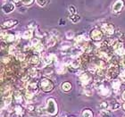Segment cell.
<instances>
[{
    "label": "cell",
    "instance_id": "6da1fadb",
    "mask_svg": "<svg viewBox=\"0 0 125 117\" xmlns=\"http://www.w3.org/2000/svg\"><path fill=\"white\" fill-rule=\"evenodd\" d=\"M46 109H47V115H51V116H55L57 115L58 106L55 98L49 97V98L47 99V101H46Z\"/></svg>",
    "mask_w": 125,
    "mask_h": 117
},
{
    "label": "cell",
    "instance_id": "7a4b0ae2",
    "mask_svg": "<svg viewBox=\"0 0 125 117\" xmlns=\"http://www.w3.org/2000/svg\"><path fill=\"white\" fill-rule=\"evenodd\" d=\"M55 88V84L50 79L48 78H42L40 81V88L44 92H50Z\"/></svg>",
    "mask_w": 125,
    "mask_h": 117
},
{
    "label": "cell",
    "instance_id": "3957f363",
    "mask_svg": "<svg viewBox=\"0 0 125 117\" xmlns=\"http://www.w3.org/2000/svg\"><path fill=\"white\" fill-rule=\"evenodd\" d=\"M79 81H80V83L84 87H88L90 85V83L92 82V76L90 73H87V72H84V73H81L80 76H79Z\"/></svg>",
    "mask_w": 125,
    "mask_h": 117
},
{
    "label": "cell",
    "instance_id": "277c9868",
    "mask_svg": "<svg viewBox=\"0 0 125 117\" xmlns=\"http://www.w3.org/2000/svg\"><path fill=\"white\" fill-rule=\"evenodd\" d=\"M100 30L103 31V33L106 34V35H108V36H112V35H114L115 32L114 24L108 23V22L102 23L101 26H100Z\"/></svg>",
    "mask_w": 125,
    "mask_h": 117
},
{
    "label": "cell",
    "instance_id": "5b68a950",
    "mask_svg": "<svg viewBox=\"0 0 125 117\" xmlns=\"http://www.w3.org/2000/svg\"><path fill=\"white\" fill-rule=\"evenodd\" d=\"M103 36H104V33L101 30L99 29H93L90 31V33H89V38L91 40L93 41H100L103 39Z\"/></svg>",
    "mask_w": 125,
    "mask_h": 117
},
{
    "label": "cell",
    "instance_id": "8992f818",
    "mask_svg": "<svg viewBox=\"0 0 125 117\" xmlns=\"http://www.w3.org/2000/svg\"><path fill=\"white\" fill-rule=\"evenodd\" d=\"M125 6L124 0H115L112 5V11L114 13H121Z\"/></svg>",
    "mask_w": 125,
    "mask_h": 117
},
{
    "label": "cell",
    "instance_id": "52a82bcc",
    "mask_svg": "<svg viewBox=\"0 0 125 117\" xmlns=\"http://www.w3.org/2000/svg\"><path fill=\"white\" fill-rule=\"evenodd\" d=\"M96 55L99 59L103 60V61H104V62H109L110 60H111V58H112V55H110L109 53L106 52V51H104V50H102V49L96 50Z\"/></svg>",
    "mask_w": 125,
    "mask_h": 117
},
{
    "label": "cell",
    "instance_id": "ba28073f",
    "mask_svg": "<svg viewBox=\"0 0 125 117\" xmlns=\"http://www.w3.org/2000/svg\"><path fill=\"white\" fill-rule=\"evenodd\" d=\"M57 61V57L55 54H49V55H46L43 59H42V62L44 63L45 65H49L51 64H53L54 62H56Z\"/></svg>",
    "mask_w": 125,
    "mask_h": 117
},
{
    "label": "cell",
    "instance_id": "9c48e42d",
    "mask_svg": "<svg viewBox=\"0 0 125 117\" xmlns=\"http://www.w3.org/2000/svg\"><path fill=\"white\" fill-rule=\"evenodd\" d=\"M18 24V21L15 19H11V20H7L3 22L2 24V29H12L14 26H16Z\"/></svg>",
    "mask_w": 125,
    "mask_h": 117
},
{
    "label": "cell",
    "instance_id": "30bf717a",
    "mask_svg": "<svg viewBox=\"0 0 125 117\" xmlns=\"http://www.w3.org/2000/svg\"><path fill=\"white\" fill-rule=\"evenodd\" d=\"M39 84L37 81H29V83H28V87H27V90L31 91L32 93H34L36 95L38 92H39Z\"/></svg>",
    "mask_w": 125,
    "mask_h": 117
},
{
    "label": "cell",
    "instance_id": "8fae6325",
    "mask_svg": "<svg viewBox=\"0 0 125 117\" xmlns=\"http://www.w3.org/2000/svg\"><path fill=\"white\" fill-rule=\"evenodd\" d=\"M14 5H13V3L11 2H6V3H4L2 5V10L3 12L5 13H12L13 10H14Z\"/></svg>",
    "mask_w": 125,
    "mask_h": 117
},
{
    "label": "cell",
    "instance_id": "7c38bea8",
    "mask_svg": "<svg viewBox=\"0 0 125 117\" xmlns=\"http://www.w3.org/2000/svg\"><path fill=\"white\" fill-rule=\"evenodd\" d=\"M13 99H14V102L18 105L22 104L23 101L25 100L24 99V96H22V94L21 93L20 90L14 91V93H13Z\"/></svg>",
    "mask_w": 125,
    "mask_h": 117
},
{
    "label": "cell",
    "instance_id": "4fadbf2b",
    "mask_svg": "<svg viewBox=\"0 0 125 117\" xmlns=\"http://www.w3.org/2000/svg\"><path fill=\"white\" fill-rule=\"evenodd\" d=\"M35 98H36L35 94L32 93V92H31V91H29V90L25 91V93H24V99H25V101H26L28 104L34 103Z\"/></svg>",
    "mask_w": 125,
    "mask_h": 117
},
{
    "label": "cell",
    "instance_id": "5bb4252c",
    "mask_svg": "<svg viewBox=\"0 0 125 117\" xmlns=\"http://www.w3.org/2000/svg\"><path fill=\"white\" fill-rule=\"evenodd\" d=\"M13 114L14 117H21L24 115V108L21 106V105H17L14 106V110H13Z\"/></svg>",
    "mask_w": 125,
    "mask_h": 117
},
{
    "label": "cell",
    "instance_id": "9a60e30c",
    "mask_svg": "<svg viewBox=\"0 0 125 117\" xmlns=\"http://www.w3.org/2000/svg\"><path fill=\"white\" fill-rule=\"evenodd\" d=\"M81 50H82V52L84 53V54H89V53H90L92 51V49H93V46H92L89 42L87 41L85 44H83V46L81 47Z\"/></svg>",
    "mask_w": 125,
    "mask_h": 117
},
{
    "label": "cell",
    "instance_id": "2e32d148",
    "mask_svg": "<svg viewBox=\"0 0 125 117\" xmlns=\"http://www.w3.org/2000/svg\"><path fill=\"white\" fill-rule=\"evenodd\" d=\"M112 88L115 93H118L121 88V81L118 79H115L112 81Z\"/></svg>",
    "mask_w": 125,
    "mask_h": 117
},
{
    "label": "cell",
    "instance_id": "e0dca14e",
    "mask_svg": "<svg viewBox=\"0 0 125 117\" xmlns=\"http://www.w3.org/2000/svg\"><path fill=\"white\" fill-rule=\"evenodd\" d=\"M72 88H73L72 84L70 82H68V81H64V82H62L61 84V89L62 91H64V92H69V91L72 90Z\"/></svg>",
    "mask_w": 125,
    "mask_h": 117
},
{
    "label": "cell",
    "instance_id": "ac0fdd59",
    "mask_svg": "<svg viewBox=\"0 0 125 117\" xmlns=\"http://www.w3.org/2000/svg\"><path fill=\"white\" fill-rule=\"evenodd\" d=\"M121 107V102L116 101V100H112L110 102V107L109 109H111L112 111H115V110L119 109Z\"/></svg>",
    "mask_w": 125,
    "mask_h": 117
},
{
    "label": "cell",
    "instance_id": "d6986e66",
    "mask_svg": "<svg viewBox=\"0 0 125 117\" xmlns=\"http://www.w3.org/2000/svg\"><path fill=\"white\" fill-rule=\"evenodd\" d=\"M30 64L32 65H34V66H37V65L39 64V63H40V59H39V55H32L31 58H30Z\"/></svg>",
    "mask_w": 125,
    "mask_h": 117
},
{
    "label": "cell",
    "instance_id": "ffe728a7",
    "mask_svg": "<svg viewBox=\"0 0 125 117\" xmlns=\"http://www.w3.org/2000/svg\"><path fill=\"white\" fill-rule=\"evenodd\" d=\"M99 116L100 117H116L111 111L109 110H101L99 112Z\"/></svg>",
    "mask_w": 125,
    "mask_h": 117
},
{
    "label": "cell",
    "instance_id": "44dd1931",
    "mask_svg": "<svg viewBox=\"0 0 125 117\" xmlns=\"http://www.w3.org/2000/svg\"><path fill=\"white\" fill-rule=\"evenodd\" d=\"M65 72V64L63 63H58L56 64V73L58 74H62Z\"/></svg>",
    "mask_w": 125,
    "mask_h": 117
},
{
    "label": "cell",
    "instance_id": "7402d4cb",
    "mask_svg": "<svg viewBox=\"0 0 125 117\" xmlns=\"http://www.w3.org/2000/svg\"><path fill=\"white\" fill-rule=\"evenodd\" d=\"M13 101V95H11V96H5V97H2V102L5 104V106L6 107L9 106L11 105Z\"/></svg>",
    "mask_w": 125,
    "mask_h": 117
},
{
    "label": "cell",
    "instance_id": "603a6c76",
    "mask_svg": "<svg viewBox=\"0 0 125 117\" xmlns=\"http://www.w3.org/2000/svg\"><path fill=\"white\" fill-rule=\"evenodd\" d=\"M56 41H57V39H56L55 37L53 36V35H51L50 38H48L47 40V47H53V46H55V43H56Z\"/></svg>",
    "mask_w": 125,
    "mask_h": 117
},
{
    "label": "cell",
    "instance_id": "cb8c5ba5",
    "mask_svg": "<svg viewBox=\"0 0 125 117\" xmlns=\"http://www.w3.org/2000/svg\"><path fill=\"white\" fill-rule=\"evenodd\" d=\"M38 73H39V71H38L37 67H31L28 70V74L31 76V78H35V77H37Z\"/></svg>",
    "mask_w": 125,
    "mask_h": 117
},
{
    "label": "cell",
    "instance_id": "d4e9b609",
    "mask_svg": "<svg viewBox=\"0 0 125 117\" xmlns=\"http://www.w3.org/2000/svg\"><path fill=\"white\" fill-rule=\"evenodd\" d=\"M15 39H16V36H14L13 34L12 33H8L5 35V37L4 38L3 40H5V42H13L15 41Z\"/></svg>",
    "mask_w": 125,
    "mask_h": 117
},
{
    "label": "cell",
    "instance_id": "484cf974",
    "mask_svg": "<svg viewBox=\"0 0 125 117\" xmlns=\"http://www.w3.org/2000/svg\"><path fill=\"white\" fill-rule=\"evenodd\" d=\"M94 114L91 110L89 109V108H86V109H83V111L81 112V117H93Z\"/></svg>",
    "mask_w": 125,
    "mask_h": 117
},
{
    "label": "cell",
    "instance_id": "4316f807",
    "mask_svg": "<svg viewBox=\"0 0 125 117\" xmlns=\"http://www.w3.org/2000/svg\"><path fill=\"white\" fill-rule=\"evenodd\" d=\"M32 36H33V32H32V30H27L23 32L22 34V38L24 39H32Z\"/></svg>",
    "mask_w": 125,
    "mask_h": 117
},
{
    "label": "cell",
    "instance_id": "83f0119b",
    "mask_svg": "<svg viewBox=\"0 0 125 117\" xmlns=\"http://www.w3.org/2000/svg\"><path fill=\"white\" fill-rule=\"evenodd\" d=\"M34 51V53H36V54H39V53H41L42 51H43V49H44V45L42 44L41 42H39V44L37 45L36 47H33L32 48Z\"/></svg>",
    "mask_w": 125,
    "mask_h": 117
},
{
    "label": "cell",
    "instance_id": "f1b7e54d",
    "mask_svg": "<svg viewBox=\"0 0 125 117\" xmlns=\"http://www.w3.org/2000/svg\"><path fill=\"white\" fill-rule=\"evenodd\" d=\"M36 112L40 115H47V109H46V106H39L37 107Z\"/></svg>",
    "mask_w": 125,
    "mask_h": 117
},
{
    "label": "cell",
    "instance_id": "f546056e",
    "mask_svg": "<svg viewBox=\"0 0 125 117\" xmlns=\"http://www.w3.org/2000/svg\"><path fill=\"white\" fill-rule=\"evenodd\" d=\"M69 18H70L71 21L73 22V23H77L78 21H81V16L79 15L78 13H75V14H71Z\"/></svg>",
    "mask_w": 125,
    "mask_h": 117
},
{
    "label": "cell",
    "instance_id": "4dcf8cb0",
    "mask_svg": "<svg viewBox=\"0 0 125 117\" xmlns=\"http://www.w3.org/2000/svg\"><path fill=\"white\" fill-rule=\"evenodd\" d=\"M15 57L18 61H20L21 63H22V62L25 61V59H26V55H25V54H23V53L18 52V53H16Z\"/></svg>",
    "mask_w": 125,
    "mask_h": 117
},
{
    "label": "cell",
    "instance_id": "1f68e13d",
    "mask_svg": "<svg viewBox=\"0 0 125 117\" xmlns=\"http://www.w3.org/2000/svg\"><path fill=\"white\" fill-rule=\"evenodd\" d=\"M98 106H99V109L100 110H107L110 107V104L108 103V102L103 101L99 104Z\"/></svg>",
    "mask_w": 125,
    "mask_h": 117
},
{
    "label": "cell",
    "instance_id": "d6a6232c",
    "mask_svg": "<svg viewBox=\"0 0 125 117\" xmlns=\"http://www.w3.org/2000/svg\"><path fill=\"white\" fill-rule=\"evenodd\" d=\"M8 52H9V54L10 55H16V53H18V51H17V48H16V47L14 46V45H13V46H10L9 47V50H8Z\"/></svg>",
    "mask_w": 125,
    "mask_h": 117
},
{
    "label": "cell",
    "instance_id": "836d02e7",
    "mask_svg": "<svg viewBox=\"0 0 125 117\" xmlns=\"http://www.w3.org/2000/svg\"><path fill=\"white\" fill-rule=\"evenodd\" d=\"M84 94L88 96H92V94H93V90H92L91 88H89V86L85 87V88H84Z\"/></svg>",
    "mask_w": 125,
    "mask_h": 117
},
{
    "label": "cell",
    "instance_id": "e575fe53",
    "mask_svg": "<svg viewBox=\"0 0 125 117\" xmlns=\"http://www.w3.org/2000/svg\"><path fill=\"white\" fill-rule=\"evenodd\" d=\"M36 2L39 6H46L50 2V0H36Z\"/></svg>",
    "mask_w": 125,
    "mask_h": 117
},
{
    "label": "cell",
    "instance_id": "d590c367",
    "mask_svg": "<svg viewBox=\"0 0 125 117\" xmlns=\"http://www.w3.org/2000/svg\"><path fill=\"white\" fill-rule=\"evenodd\" d=\"M74 36H75V34H74V32H73V31H66V34H65V37H66V39H73V38H74Z\"/></svg>",
    "mask_w": 125,
    "mask_h": 117
},
{
    "label": "cell",
    "instance_id": "8d00e7d4",
    "mask_svg": "<svg viewBox=\"0 0 125 117\" xmlns=\"http://www.w3.org/2000/svg\"><path fill=\"white\" fill-rule=\"evenodd\" d=\"M10 62H11V56H9V55H5V56H3L2 57V63L3 64H8Z\"/></svg>",
    "mask_w": 125,
    "mask_h": 117
},
{
    "label": "cell",
    "instance_id": "74e56055",
    "mask_svg": "<svg viewBox=\"0 0 125 117\" xmlns=\"http://www.w3.org/2000/svg\"><path fill=\"white\" fill-rule=\"evenodd\" d=\"M68 11L71 13V14H75L77 13V9L74 5H70L69 7H68Z\"/></svg>",
    "mask_w": 125,
    "mask_h": 117
},
{
    "label": "cell",
    "instance_id": "f35d334b",
    "mask_svg": "<svg viewBox=\"0 0 125 117\" xmlns=\"http://www.w3.org/2000/svg\"><path fill=\"white\" fill-rule=\"evenodd\" d=\"M27 109L29 110L30 112H34V111H35L37 108L35 107V106H34L33 103H31V104L27 105Z\"/></svg>",
    "mask_w": 125,
    "mask_h": 117
},
{
    "label": "cell",
    "instance_id": "ab89813d",
    "mask_svg": "<svg viewBox=\"0 0 125 117\" xmlns=\"http://www.w3.org/2000/svg\"><path fill=\"white\" fill-rule=\"evenodd\" d=\"M39 39H33L32 40H31V48H33V47H35L37 46V45L39 43Z\"/></svg>",
    "mask_w": 125,
    "mask_h": 117
},
{
    "label": "cell",
    "instance_id": "60d3db41",
    "mask_svg": "<svg viewBox=\"0 0 125 117\" xmlns=\"http://www.w3.org/2000/svg\"><path fill=\"white\" fill-rule=\"evenodd\" d=\"M28 28H29V30H33L36 28V21H31V22H30L29 24H28Z\"/></svg>",
    "mask_w": 125,
    "mask_h": 117
},
{
    "label": "cell",
    "instance_id": "b9f144b4",
    "mask_svg": "<svg viewBox=\"0 0 125 117\" xmlns=\"http://www.w3.org/2000/svg\"><path fill=\"white\" fill-rule=\"evenodd\" d=\"M119 77H120L121 81H123L125 82V69H123V71L120 73V74H119Z\"/></svg>",
    "mask_w": 125,
    "mask_h": 117
},
{
    "label": "cell",
    "instance_id": "7bdbcfd3",
    "mask_svg": "<svg viewBox=\"0 0 125 117\" xmlns=\"http://www.w3.org/2000/svg\"><path fill=\"white\" fill-rule=\"evenodd\" d=\"M20 2H21L23 5H30L34 2V0H21Z\"/></svg>",
    "mask_w": 125,
    "mask_h": 117
},
{
    "label": "cell",
    "instance_id": "ee69618b",
    "mask_svg": "<svg viewBox=\"0 0 125 117\" xmlns=\"http://www.w3.org/2000/svg\"><path fill=\"white\" fill-rule=\"evenodd\" d=\"M59 25H61V26L65 25V21L63 19H60V20H59Z\"/></svg>",
    "mask_w": 125,
    "mask_h": 117
},
{
    "label": "cell",
    "instance_id": "f6af8a7d",
    "mask_svg": "<svg viewBox=\"0 0 125 117\" xmlns=\"http://www.w3.org/2000/svg\"><path fill=\"white\" fill-rule=\"evenodd\" d=\"M122 98H123V100L125 101V90H124V92L123 93V95H122Z\"/></svg>",
    "mask_w": 125,
    "mask_h": 117
},
{
    "label": "cell",
    "instance_id": "bcb514c9",
    "mask_svg": "<svg viewBox=\"0 0 125 117\" xmlns=\"http://www.w3.org/2000/svg\"><path fill=\"white\" fill-rule=\"evenodd\" d=\"M122 108H123V110L125 112V102L123 103V105H122Z\"/></svg>",
    "mask_w": 125,
    "mask_h": 117
},
{
    "label": "cell",
    "instance_id": "7dc6e473",
    "mask_svg": "<svg viewBox=\"0 0 125 117\" xmlns=\"http://www.w3.org/2000/svg\"><path fill=\"white\" fill-rule=\"evenodd\" d=\"M70 117H73V116H70Z\"/></svg>",
    "mask_w": 125,
    "mask_h": 117
},
{
    "label": "cell",
    "instance_id": "c3c4849f",
    "mask_svg": "<svg viewBox=\"0 0 125 117\" xmlns=\"http://www.w3.org/2000/svg\"><path fill=\"white\" fill-rule=\"evenodd\" d=\"M124 117H125V116H124Z\"/></svg>",
    "mask_w": 125,
    "mask_h": 117
}]
</instances>
